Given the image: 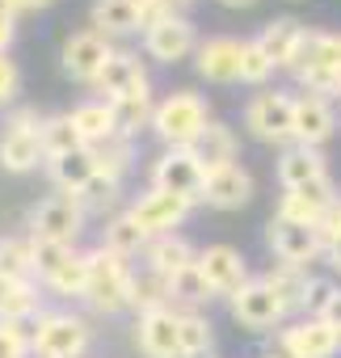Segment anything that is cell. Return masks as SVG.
<instances>
[{
	"label": "cell",
	"mask_w": 341,
	"mask_h": 358,
	"mask_svg": "<svg viewBox=\"0 0 341 358\" xmlns=\"http://www.w3.org/2000/svg\"><path fill=\"white\" fill-rule=\"evenodd\" d=\"M0 278L38 282L34 278V236H0Z\"/></svg>",
	"instance_id": "obj_32"
},
{
	"label": "cell",
	"mask_w": 341,
	"mask_h": 358,
	"mask_svg": "<svg viewBox=\"0 0 341 358\" xmlns=\"http://www.w3.org/2000/svg\"><path fill=\"white\" fill-rule=\"evenodd\" d=\"M203 182H207V169L194 160L190 148H164L152 160V186L156 190H168V194H182L194 207L203 203Z\"/></svg>",
	"instance_id": "obj_7"
},
{
	"label": "cell",
	"mask_w": 341,
	"mask_h": 358,
	"mask_svg": "<svg viewBox=\"0 0 341 358\" xmlns=\"http://www.w3.org/2000/svg\"><path fill=\"white\" fill-rule=\"evenodd\" d=\"M278 68L270 64V55L253 43V38H245V51H240V85H253V89H261L270 76H274Z\"/></svg>",
	"instance_id": "obj_41"
},
{
	"label": "cell",
	"mask_w": 341,
	"mask_h": 358,
	"mask_svg": "<svg viewBox=\"0 0 341 358\" xmlns=\"http://www.w3.org/2000/svg\"><path fill=\"white\" fill-rule=\"evenodd\" d=\"M307 270H299V266H282V262H274L266 274H261V282L282 299V308L295 316V312H303V295H307Z\"/></svg>",
	"instance_id": "obj_31"
},
{
	"label": "cell",
	"mask_w": 341,
	"mask_h": 358,
	"mask_svg": "<svg viewBox=\"0 0 341 358\" xmlns=\"http://www.w3.org/2000/svg\"><path fill=\"white\" fill-rule=\"evenodd\" d=\"M93 345V329L76 312H43L30 324V354L34 358H85Z\"/></svg>",
	"instance_id": "obj_3"
},
{
	"label": "cell",
	"mask_w": 341,
	"mask_h": 358,
	"mask_svg": "<svg viewBox=\"0 0 341 358\" xmlns=\"http://www.w3.org/2000/svg\"><path fill=\"white\" fill-rule=\"evenodd\" d=\"M228 308H232V316H236V324L240 329H253V333H274V329H282L286 324V308H282V299L261 282V278H249L232 299H228Z\"/></svg>",
	"instance_id": "obj_11"
},
{
	"label": "cell",
	"mask_w": 341,
	"mask_h": 358,
	"mask_svg": "<svg viewBox=\"0 0 341 358\" xmlns=\"http://www.w3.org/2000/svg\"><path fill=\"white\" fill-rule=\"evenodd\" d=\"M43 282H13L0 299V320H13V324H34L43 316Z\"/></svg>",
	"instance_id": "obj_33"
},
{
	"label": "cell",
	"mask_w": 341,
	"mask_h": 358,
	"mask_svg": "<svg viewBox=\"0 0 341 358\" xmlns=\"http://www.w3.org/2000/svg\"><path fill=\"white\" fill-rule=\"evenodd\" d=\"M17 5H22V13H26V9H47L51 0H17Z\"/></svg>",
	"instance_id": "obj_53"
},
{
	"label": "cell",
	"mask_w": 341,
	"mask_h": 358,
	"mask_svg": "<svg viewBox=\"0 0 341 358\" xmlns=\"http://www.w3.org/2000/svg\"><path fill=\"white\" fill-rule=\"evenodd\" d=\"M320 320H324V324H333V329L341 333V287H337V291L328 295V303H324V312H320Z\"/></svg>",
	"instance_id": "obj_48"
},
{
	"label": "cell",
	"mask_w": 341,
	"mask_h": 358,
	"mask_svg": "<svg viewBox=\"0 0 341 358\" xmlns=\"http://www.w3.org/2000/svg\"><path fill=\"white\" fill-rule=\"evenodd\" d=\"M245 131L257 143L270 148H291L295 143V93L282 89H261L245 101Z\"/></svg>",
	"instance_id": "obj_2"
},
{
	"label": "cell",
	"mask_w": 341,
	"mask_h": 358,
	"mask_svg": "<svg viewBox=\"0 0 341 358\" xmlns=\"http://www.w3.org/2000/svg\"><path fill=\"white\" fill-rule=\"evenodd\" d=\"M126 211H131V220H135L147 236H164V232H177V228L186 224V215L194 211V203L182 199V194H168V190L147 186V190H139V194L131 199Z\"/></svg>",
	"instance_id": "obj_10"
},
{
	"label": "cell",
	"mask_w": 341,
	"mask_h": 358,
	"mask_svg": "<svg viewBox=\"0 0 341 358\" xmlns=\"http://www.w3.org/2000/svg\"><path fill=\"white\" fill-rule=\"evenodd\" d=\"M333 135H337V110H333V97H320V93H295V143L320 152Z\"/></svg>",
	"instance_id": "obj_17"
},
{
	"label": "cell",
	"mask_w": 341,
	"mask_h": 358,
	"mask_svg": "<svg viewBox=\"0 0 341 358\" xmlns=\"http://www.w3.org/2000/svg\"><path fill=\"white\" fill-rule=\"evenodd\" d=\"M118 194H122V182H114V177L97 173L93 182L76 194V199H80L85 215H106V211H114V207H118Z\"/></svg>",
	"instance_id": "obj_38"
},
{
	"label": "cell",
	"mask_w": 341,
	"mask_h": 358,
	"mask_svg": "<svg viewBox=\"0 0 341 358\" xmlns=\"http://www.w3.org/2000/svg\"><path fill=\"white\" fill-rule=\"evenodd\" d=\"M207 122H211V106L194 89H173L152 110V131L164 148H190L207 131Z\"/></svg>",
	"instance_id": "obj_1"
},
{
	"label": "cell",
	"mask_w": 341,
	"mask_h": 358,
	"mask_svg": "<svg viewBox=\"0 0 341 358\" xmlns=\"http://www.w3.org/2000/svg\"><path fill=\"white\" fill-rule=\"evenodd\" d=\"M38 139H43V152H47V160H55V156H68V152L85 148L80 131L72 127V114H47V122H43Z\"/></svg>",
	"instance_id": "obj_35"
},
{
	"label": "cell",
	"mask_w": 341,
	"mask_h": 358,
	"mask_svg": "<svg viewBox=\"0 0 341 358\" xmlns=\"http://www.w3.org/2000/svg\"><path fill=\"white\" fill-rule=\"evenodd\" d=\"M47 160L43 139L30 131H0V169L9 173H34Z\"/></svg>",
	"instance_id": "obj_29"
},
{
	"label": "cell",
	"mask_w": 341,
	"mask_h": 358,
	"mask_svg": "<svg viewBox=\"0 0 341 358\" xmlns=\"http://www.w3.org/2000/svg\"><path fill=\"white\" fill-rule=\"evenodd\" d=\"M224 9H249V5H257V0H219Z\"/></svg>",
	"instance_id": "obj_52"
},
{
	"label": "cell",
	"mask_w": 341,
	"mask_h": 358,
	"mask_svg": "<svg viewBox=\"0 0 341 358\" xmlns=\"http://www.w3.org/2000/svg\"><path fill=\"white\" fill-rule=\"evenodd\" d=\"M198 270H203V278H207V287L215 291V299L224 295V299H232L253 274H249V262H245V253L236 249V245H207V249H198Z\"/></svg>",
	"instance_id": "obj_13"
},
{
	"label": "cell",
	"mask_w": 341,
	"mask_h": 358,
	"mask_svg": "<svg viewBox=\"0 0 341 358\" xmlns=\"http://www.w3.org/2000/svg\"><path fill=\"white\" fill-rule=\"evenodd\" d=\"M215 324L203 312H182V358H215Z\"/></svg>",
	"instance_id": "obj_37"
},
{
	"label": "cell",
	"mask_w": 341,
	"mask_h": 358,
	"mask_svg": "<svg viewBox=\"0 0 341 358\" xmlns=\"http://www.w3.org/2000/svg\"><path fill=\"white\" fill-rule=\"evenodd\" d=\"M9 287H13L9 278H0V299H5V291H9Z\"/></svg>",
	"instance_id": "obj_54"
},
{
	"label": "cell",
	"mask_w": 341,
	"mask_h": 358,
	"mask_svg": "<svg viewBox=\"0 0 341 358\" xmlns=\"http://www.w3.org/2000/svg\"><path fill=\"white\" fill-rule=\"evenodd\" d=\"M47 177H51V186L59 194H80L97 177V152L93 148H76L68 156H55V160H47Z\"/></svg>",
	"instance_id": "obj_22"
},
{
	"label": "cell",
	"mask_w": 341,
	"mask_h": 358,
	"mask_svg": "<svg viewBox=\"0 0 341 358\" xmlns=\"http://www.w3.org/2000/svg\"><path fill=\"white\" fill-rule=\"evenodd\" d=\"M135 9H139V30H143V34H147L152 26H160V22H168V17L182 13L173 0H135Z\"/></svg>",
	"instance_id": "obj_44"
},
{
	"label": "cell",
	"mask_w": 341,
	"mask_h": 358,
	"mask_svg": "<svg viewBox=\"0 0 341 358\" xmlns=\"http://www.w3.org/2000/svg\"><path fill=\"white\" fill-rule=\"evenodd\" d=\"M190 152H194V160H198L207 173H215V169H224V164H236V156H240V135H236L228 122L211 118L207 131L190 143Z\"/></svg>",
	"instance_id": "obj_21"
},
{
	"label": "cell",
	"mask_w": 341,
	"mask_h": 358,
	"mask_svg": "<svg viewBox=\"0 0 341 358\" xmlns=\"http://www.w3.org/2000/svg\"><path fill=\"white\" fill-rule=\"evenodd\" d=\"M143 80H147V72H143V59H139V55H131V51H114V55L106 59L101 76L93 80V93H101L106 101H114V97H122V93L139 89Z\"/></svg>",
	"instance_id": "obj_24"
},
{
	"label": "cell",
	"mask_w": 341,
	"mask_h": 358,
	"mask_svg": "<svg viewBox=\"0 0 341 358\" xmlns=\"http://www.w3.org/2000/svg\"><path fill=\"white\" fill-rule=\"evenodd\" d=\"M320 177H328L324 152L303 148V143L282 148V156H278V186H282V190H299V186H307V182H320Z\"/></svg>",
	"instance_id": "obj_23"
},
{
	"label": "cell",
	"mask_w": 341,
	"mask_h": 358,
	"mask_svg": "<svg viewBox=\"0 0 341 358\" xmlns=\"http://www.w3.org/2000/svg\"><path fill=\"white\" fill-rule=\"evenodd\" d=\"M278 354L282 358H337L341 333L333 324H324L320 316H299L278 329Z\"/></svg>",
	"instance_id": "obj_9"
},
{
	"label": "cell",
	"mask_w": 341,
	"mask_h": 358,
	"mask_svg": "<svg viewBox=\"0 0 341 358\" xmlns=\"http://www.w3.org/2000/svg\"><path fill=\"white\" fill-rule=\"evenodd\" d=\"M299 80L303 93H320V97H337L341 89V34H328V30H312L307 34V47L291 72Z\"/></svg>",
	"instance_id": "obj_5"
},
{
	"label": "cell",
	"mask_w": 341,
	"mask_h": 358,
	"mask_svg": "<svg viewBox=\"0 0 341 358\" xmlns=\"http://www.w3.org/2000/svg\"><path fill=\"white\" fill-rule=\"evenodd\" d=\"M168 299H173V308H177V312H203V308L215 299V291L207 287V278H203L198 262H194V266H186V270H177L173 278H168Z\"/></svg>",
	"instance_id": "obj_30"
},
{
	"label": "cell",
	"mask_w": 341,
	"mask_h": 358,
	"mask_svg": "<svg viewBox=\"0 0 341 358\" xmlns=\"http://www.w3.org/2000/svg\"><path fill=\"white\" fill-rule=\"evenodd\" d=\"M110 106H114L118 135H122V139H135V135H139V127H152V110H156V101H152V80H143L139 89H131V93L114 97Z\"/></svg>",
	"instance_id": "obj_28"
},
{
	"label": "cell",
	"mask_w": 341,
	"mask_h": 358,
	"mask_svg": "<svg viewBox=\"0 0 341 358\" xmlns=\"http://www.w3.org/2000/svg\"><path fill=\"white\" fill-rule=\"evenodd\" d=\"M72 127L80 131L85 148H101L118 135V122H114V106L106 97H89L80 106H72Z\"/></svg>",
	"instance_id": "obj_26"
},
{
	"label": "cell",
	"mask_w": 341,
	"mask_h": 358,
	"mask_svg": "<svg viewBox=\"0 0 341 358\" xmlns=\"http://www.w3.org/2000/svg\"><path fill=\"white\" fill-rule=\"evenodd\" d=\"M43 287L55 291V295H64V299H85V287H89V253H76V249H72V257H68Z\"/></svg>",
	"instance_id": "obj_36"
},
{
	"label": "cell",
	"mask_w": 341,
	"mask_h": 358,
	"mask_svg": "<svg viewBox=\"0 0 341 358\" xmlns=\"http://www.w3.org/2000/svg\"><path fill=\"white\" fill-rule=\"evenodd\" d=\"M333 291H337V282H333V278L312 274V278H307V295H303V316H320Z\"/></svg>",
	"instance_id": "obj_45"
},
{
	"label": "cell",
	"mask_w": 341,
	"mask_h": 358,
	"mask_svg": "<svg viewBox=\"0 0 341 358\" xmlns=\"http://www.w3.org/2000/svg\"><path fill=\"white\" fill-rule=\"evenodd\" d=\"M307 34H312V30H307L303 22H295V17H274V22L261 26V34H257L253 43L270 55L274 68L295 72V64H299V55H303V47H307Z\"/></svg>",
	"instance_id": "obj_18"
},
{
	"label": "cell",
	"mask_w": 341,
	"mask_h": 358,
	"mask_svg": "<svg viewBox=\"0 0 341 358\" xmlns=\"http://www.w3.org/2000/svg\"><path fill=\"white\" fill-rule=\"evenodd\" d=\"M261 358H282V354H278V350H274V354H261Z\"/></svg>",
	"instance_id": "obj_56"
},
{
	"label": "cell",
	"mask_w": 341,
	"mask_h": 358,
	"mask_svg": "<svg viewBox=\"0 0 341 358\" xmlns=\"http://www.w3.org/2000/svg\"><path fill=\"white\" fill-rule=\"evenodd\" d=\"M337 97H341V89H337Z\"/></svg>",
	"instance_id": "obj_57"
},
{
	"label": "cell",
	"mask_w": 341,
	"mask_h": 358,
	"mask_svg": "<svg viewBox=\"0 0 341 358\" xmlns=\"http://www.w3.org/2000/svg\"><path fill=\"white\" fill-rule=\"evenodd\" d=\"M147 241H152V236H147V232L131 220V211L110 215V220H106V228H101V249H106V253H114V257H122V262L143 257Z\"/></svg>",
	"instance_id": "obj_27"
},
{
	"label": "cell",
	"mask_w": 341,
	"mask_h": 358,
	"mask_svg": "<svg viewBox=\"0 0 341 358\" xmlns=\"http://www.w3.org/2000/svg\"><path fill=\"white\" fill-rule=\"evenodd\" d=\"M72 257V245H59V241H38L34 236V278L47 282L64 262Z\"/></svg>",
	"instance_id": "obj_42"
},
{
	"label": "cell",
	"mask_w": 341,
	"mask_h": 358,
	"mask_svg": "<svg viewBox=\"0 0 341 358\" xmlns=\"http://www.w3.org/2000/svg\"><path fill=\"white\" fill-rule=\"evenodd\" d=\"M135 345H139L143 358H182V312L160 308V312L139 316Z\"/></svg>",
	"instance_id": "obj_15"
},
{
	"label": "cell",
	"mask_w": 341,
	"mask_h": 358,
	"mask_svg": "<svg viewBox=\"0 0 341 358\" xmlns=\"http://www.w3.org/2000/svg\"><path fill=\"white\" fill-rule=\"evenodd\" d=\"M160 308H173V299H168V278H160L152 270H139L131 278V312L147 316V312H160Z\"/></svg>",
	"instance_id": "obj_34"
},
{
	"label": "cell",
	"mask_w": 341,
	"mask_h": 358,
	"mask_svg": "<svg viewBox=\"0 0 341 358\" xmlns=\"http://www.w3.org/2000/svg\"><path fill=\"white\" fill-rule=\"evenodd\" d=\"M17 13H22L17 0H0V17H13V22H17Z\"/></svg>",
	"instance_id": "obj_51"
},
{
	"label": "cell",
	"mask_w": 341,
	"mask_h": 358,
	"mask_svg": "<svg viewBox=\"0 0 341 358\" xmlns=\"http://www.w3.org/2000/svg\"><path fill=\"white\" fill-rule=\"evenodd\" d=\"M274 215H278V220H291V224H303V228H320L324 207H320V203H312V199H303V194H295V190H282V199H278Z\"/></svg>",
	"instance_id": "obj_40"
},
{
	"label": "cell",
	"mask_w": 341,
	"mask_h": 358,
	"mask_svg": "<svg viewBox=\"0 0 341 358\" xmlns=\"http://www.w3.org/2000/svg\"><path fill=\"white\" fill-rule=\"evenodd\" d=\"M324 262H328V266H333V270L341 274V232L324 241Z\"/></svg>",
	"instance_id": "obj_50"
},
{
	"label": "cell",
	"mask_w": 341,
	"mask_h": 358,
	"mask_svg": "<svg viewBox=\"0 0 341 358\" xmlns=\"http://www.w3.org/2000/svg\"><path fill=\"white\" fill-rule=\"evenodd\" d=\"M43 122H47V114H43L38 106H17V110H9V118H5V131H30V135H38Z\"/></svg>",
	"instance_id": "obj_46"
},
{
	"label": "cell",
	"mask_w": 341,
	"mask_h": 358,
	"mask_svg": "<svg viewBox=\"0 0 341 358\" xmlns=\"http://www.w3.org/2000/svg\"><path fill=\"white\" fill-rule=\"evenodd\" d=\"M240 51H245V38L211 34V38L198 43L194 68H198V76L211 80V85H236V80H240Z\"/></svg>",
	"instance_id": "obj_16"
},
{
	"label": "cell",
	"mask_w": 341,
	"mask_h": 358,
	"mask_svg": "<svg viewBox=\"0 0 341 358\" xmlns=\"http://www.w3.org/2000/svg\"><path fill=\"white\" fill-rule=\"evenodd\" d=\"M266 245H270L274 262L299 266V270H307L312 262L324 257L320 228H303V224H291V220H278V215H270V224H266Z\"/></svg>",
	"instance_id": "obj_8"
},
{
	"label": "cell",
	"mask_w": 341,
	"mask_h": 358,
	"mask_svg": "<svg viewBox=\"0 0 341 358\" xmlns=\"http://www.w3.org/2000/svg\"><path fill=\"white\" fill-rule=\"evenodd\" d=\"M93 152H97V173L114 177V182H122V177L131 173V160H135V143H131V139L114 135L110 143H101V148H93Z\"/></svg>",
	"instance_id": "obj_39"
},
{
	"label": "cell",
	"mask_w": 341,
	"mask_h": 358,
	"mask_svg": "<svg viewBox=\"0 0 341 358\" xmlns=\"http://www.w3.org/2000/svg\"><path fill=\"white\" fill-rule=\"evenodd\" d=\"M194 51H198V30L186 13L168 17L143 34V55L156 64H182V59H194Z\"/></svg>",
	"instance_id": "obj_14"
},
{
	"label": "cell",
	"mask_w": 341,
	"mask_h": 358,
	"mask_svg": "<svg viewBox=\"0 0 341 358\" xmlns=\"http://www.w3.org/2000/svg\"><path fill=\"white\" fill-rule=\"evenodd\" d=\"M173 5H177V9H182V5H194V0H173Z\"/></svg>",
	"instance_id": "obj_55"
},
{
	"label": "cell",
	"mask_w": 341,
	"mask_h": 358,
	"mask_svg": "<svg viewBox=\"0 0 341 358\" xmlns=\"http://www.w3.org/2000/svg\"><path fill=\"white\" fill-rule=\"evenodd\" d=\"M249 199H253V173L240 160L207 173V182H203V203L207 207H215V211H240V207H249Z\"/></svg>",
	"instance_id": "obj_19"
},
{
	"label": "cell",
	"mask_w": 341,
	"mask_h": 358,
	"mask_svg": "<svg viewBox=\"0 0 341 358\" xmlns=\"http://www.w3.org/2000/svg\"><path fill=\"white\" fill-rule=\"evenodd\" d=\"M198 262V249L182 236V232H164V236H152L147 249H143V270L160 274V278H173L177 270L194 266Z\"/></svg>",
	"instance_id": "obj_20"
},
{
	"label": "cell",
	"mask_w": 341,
	"mask_h": 358,
	"mask_svg": "<svg viewBox=\"0 0 341 358\" xmlns=\"http://www.w3.org/2000/svg\"><path fill=\"white\" fill-rule=\"evenodd\" d=\"M89 30L106 34L110 43H114V38L143 34V30H139V9H135V0H93V9H89Z\"/></svg>",
	"instance_id": "obj_25"
},
{
	"label": "cell",
	"mask_w": 341,
	"mask_h": 358,
	"mask_svg": "<svg viewBox=\"0 0 341 358\" xmlns=\"http://www.w3.org/2000/svg\"><path fill=\"white\" fill-rule=\"evenodd\" d=\"M13 38H17V22L13 17H0V55H9Z\"/></svg>",
	"instance_id": "obj_49"
},
{
	"label": "cell",
	"mask_w": 341,
	"mask_h": 358,
	"mask_svg": "<svg viewBox=\"0 0 341 358\" xmlns=\"http://www.w3.org/2000/svg\"><path fill=\"white\" fill-rule=\"evenodd\" d=\"M110 55H114V43L106 34L76 30V34H68L64 51H59V64H64V76H72L76 85H89L93 89V80L101 76V68H106Z\"/></svg>",
	"instance_id": "obj_12"
},
{
	"label": "cell",
	"mask_w": 341,
	"mask_h": 358,
	"mask_svg": "<svg viewBox=\"0 0 341 358\" xmlns=\"http://www.w3.org/2000/svg\"><path fill=\"white\" fill-rule=\"evenodd\" d=\"M17 93H22V68L9 55H0V106H13Z\"/></svg>",
	"instance_id": "obj_47"
},
{
	"label": "cell",
	"mask_w": 341,
	"mask_h": 358,
	"mask_svg": "<svg viewBox=\"0 0 341 358\" xmlns=\"http://www.w3.org/2000/svg\"><path fill=\"white\" fill-rule=\"evenodd\" d=\"M85 207L76 194H47L34 211H30V236L38 241H59V245H72L80 241V228H85Z\"/></svg>",
	"instance_id": "obj_6"
},
{
	"label": "cell",
	"mask_w": 341,
	"mask_h": 358,
	"mask_svg": "<svg viewBox=\"0 0 341 358\" xmlns=\"http://www.w3.org/2000/svg\"><path fill=\"white\" fill-rule=\"evenodd\" d=\"M131 278H135V270L122 262V257H114V253H106L101 245L89 253V287H85V303L93 308V312H101V316H118L122 308H131Z\"/></svg>",
	"instance_id": "obj_4"
},
{
	"label": "cell",
	"mask_w": 341,
	"mask_h": 358,
	"mask_svg": "<svg viewBox=\"0 0 341 358\" xmlns=\"http://www.w3.org/2000/svg\"><path fill=\"white\" fill-rule=\"evenodd\" d=\"M0 358H34L30 354V324L0 320Z\"/></svg>",
	"instance_id": "obj_43"
}]
</instances>
